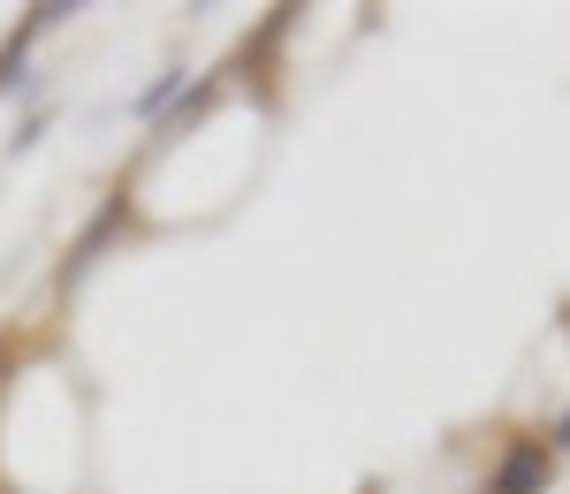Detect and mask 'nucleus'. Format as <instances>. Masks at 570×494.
<instances>
[{"label": "nucleus", "mask_w": 570, "mask_h": 494, "mask_svg": "<svg viewBox=\"0 0 570 494\" xmlns=\"http://www.w3.org/2000/svg\"><path fill=\"white\" fill-rule=\"evenodd\" d=\"M548 480H556V442L518 434V442H502V456H494L487 494H548Z\"/></svg>", "instance_id": "nucleus-1"}, {"label": "nucleus", "mask_w": 570, "mask_h": 494, "mask_svg": "<svg viewBox=\"0 0 570 494\" xmlns=\"http://www.w3.org/2000/svg\"><path fill=\"white\" fill-rule=\"evenodd\" d=\"M122 221H130V190H107V206L91 214V228L77 236V244H69V259H61V274H53V289H77V281L99 267V251L122 236Z\"/></svg>", "instance_id": "nucleus-2"}, {"label": "nucleus", "mask_w": 570, "mask_h": 494, "mask_svg": "<svg viewBox=\"0 0 570 494\" xmlns=\"http://www.w3.org/2000/svg\"><path fill=\"white\" fill-rule=\"evenodd\" d=\"M214 99H220V77H190V91L160 115V137H183L190 122H206V107H214Z\"/></svg>", "instance_id": "nucleus-3"}, {"label": "nucleus", "mask_w": 570, "mask_h": 494, "mask_svg": "<svg viewBox=\"0 0 570 494\" xmlns=\"http://www.w3.org/2000/svg\"><path fill=\"white\" fill-rule=\"evenodd\" d=\"M183 99V69H160V77H153V85L137 91V115H145V122H153V115H168V107H176Z\"/></svg>", "instance_id": "nucleus-4"}, {"label": "nucleus", "mask_w": 570, "mask_h": 494, "mask_svg": "<svg viewBox=\"0 0 570 494\" xmlns=\"http://www.w3.org/2000/svg\"><path fill=\"white\" fill-rule=\"evenodd\" d=\"M16 365H23L16 350H0V396H8V381H16Z\"/></svg>", "instance_id": "nucleus-5"}, {"label": "nucleus", "mask_w": 570, "mask_h": 494, "mask_svg": "<svg viewBox=\"0 0 570 494\" xmlns=\"http://www.w3.org/2000/svg\"><path fill=\"white\" fill-rule=\"evenodd\" d=\"M570 449V418H563V426H556V456H563Z\"/></svg>", "instance_id": "nucleus-6"}]
</instances>
